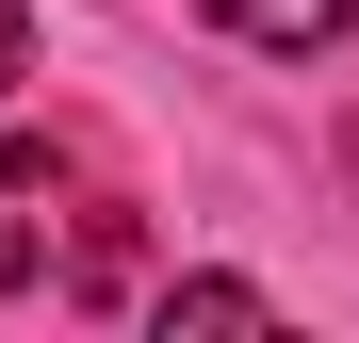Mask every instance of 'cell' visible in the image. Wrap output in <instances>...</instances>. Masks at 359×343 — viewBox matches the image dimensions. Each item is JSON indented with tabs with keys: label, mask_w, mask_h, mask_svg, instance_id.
<instances>
[{
	"label": "cell",
	"mask_w": 359,
	"mask_h": 343,
	"mask_svg": "<svg viewBox=\"0 0 359 343\" xmlns=\"http://www.w3.org/2000/svg\"><path fill=\"white\" fill-rule=\"evenodd\" d=\"M17 82H33V17L0 0V98H17Z\"/></svg>",
	"instance_id": "cell-4"
},
{
	"label": "cell",
	"mask_w": 359,
	"mask_h": 343,
	"mask_svg": "<svg viewBox=\"0 0 359 343\" xmlns=\"http://www.w3.org/2000/svg\"><path fill=\"white\" fill-rule=\"evenodd\" d=\"M343 180H359V131H343Z\"/></svg>",
	"instance_id": "cell-5"
},
{
	"label": "cell",
	"mask_w": 359,
	"mask_h": 343,
	"mask_svg": "<svg viewBox=\"0 0 359 343\" xmlns=\"http://www.w3.org/2000/svg\"><path fill=\"white\" fill-rule=\"evenodd\" d=\"M343 17H359V0H212V33H229V49H327Z\"/></svg>",
	"instance_id": "cell-2"
},
{
	"label": "cell",
	"mask_w": 359,
	"mask_h": 343,
	"mask_svg": "<svg viewBox=\"0 0 359 343\" xmlns=\"http://www.w3.org/2000/svg\"><path fill=\"white\" fill-rule=\"evenodd\" d=\"M49 213H66V163L49 147H0V295L49 278Z\"/></svg>",
	"instance_id": "cell-1"
},
{
	"label": "cell",
	"mask_w": 359,
	"mask_h": 343,
	"mask_svg": "<svg viewBox=\"0 0 359 343\" xmlns=\"http://www.w3.org/2000/svg\"><path fill=\"white\" fill-rule=\"evenodd\" d=\"M147 327H163V343H180V327H278V295H262V278H163Z\"/></svg>",
	"instance_id": "cell-3"
}]
</instances>
